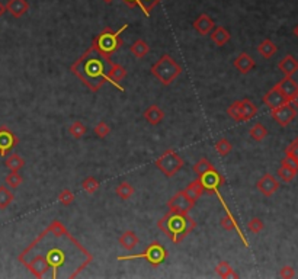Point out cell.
<instances>
[{"instance_id": "24", "label": "cell", "mask_w": 298, "mask_h": 279, "mask_svg": "<svg viewBox=\"0 0 298 279\" xmlns=\"http://www.w3.org/2000/svg\"><path fill=\"white\" fill-rule=\"evenodd\" d=\"M278 69H279V72H282L285 76L293 77L298 72V60L294 56L288 54V56H285V57L278 63Z\"/></svg>"}, {"instance_id": "46", "label": "cell", "mask_w": 298, "mask_h": 279, "mask_svg": "<svg viewBox=\"0 0 298 279\" xmlns=\"http://www.w3.org/2000/svg\"><path fill=\"white\" fill-rule=\"evenodd\" d=\"M279 277L282 279H293L296 277V269L293 266H282L279 271Z\"/></svg>"}, {"instance_id": "3", "label": "cell", "mask_w": 298, "mask_h": 279, "mask_svg": "<svg viewBox=\"0 0 298 279\" xmlns=\"http://www.w3.org/2000/svg\"><path fill=\"white\" fill-rule=\"evenodd\" d=\"M157 228L163 231L172 243L181 244L197 228V223L186 212L169 209L163 215V218L157 221Z\"/></svg>"}, {"instance_id": "33", "label": "cell", "mask_w": 298, "mask_h": 279, "mask_svg": "<svg viewBox=\"0 0 298 279\" xmlns=\"http://www.w3.org/2000/svg\"><path fill=\"white\" fill-rule=\"evenodd\" d=\"M249 135L250 138H253L255 141H262L268 137V130L263 124L261 122H256L250 130H249Z\"/></svg>"}, {"instance_id": "35", "label": "cell", "mask_w": 298, "mask_h": 279, "mask_svg": "<svg viewBox=\"0 0 298 279\" xmlns=\"http://www.w3.org/2000/svg\"><path fill=\"white\" fill-rule=\"evenodd\" d=\"M115 193L124 199V201H128L132 195H134V186L131 185L130 182H121L119 185L115 187Z\"/></svg>"}, {"instance_id": "15", "label": "cell", "mask_w": 298, "mask_h": 279, "mask_svg": "<svg viewBox=\"0 0 298 279\" xmlns=\"http://www.w3.org/2000/svg\"><path fill=\"white\" fill-rule=\"evenodd\" d=\"M224 211H225V215L221 218L220 225H221V227H223L225 231H237V233H239V236H240V239L243 240L244 246H246V247H249V242H247V239L244 237V234L242 233V230H240V227H239V224H237V220H236V218H234V215L230 212L228 206H227V208H224Z\"/></svg>"}, {"instance_id": "43", "label": "cell", "mask_w": 298, "mask_h": 279, "mask_svg": "<svg viewBox=\"0 0 298 279\" xmlns=\"http://www.w3.org/2000/svg\"><path fill=\"white\" fill-rule=\"evenodd\" d=\"M263 228H265V223H263L259 217H253V218L247 223V230H249V233L259 234Z\"/></svg>"}, {"instance_id": "10", "label": "cell", "mask_w": 298, "mask_h": 279, "mask_svg": "<svg viewBox=\"0 0 298 279\" xmlns=\"http://www.w3.org/2000/svg\"><path fill=\"white\" fill-rule=\"evenodd\" d=\"M198 181L201 182L204 190H206L208 193H215L218 190V187L224 185V182H225L224 176L217 169H212V170H208V172L199 175Z\"/></svg>"}, {"instance_id": "20", "label": "cell", "mask_w": 298, "mask_h": 279, "mask_svg": "<svg viewBox=\"0 0 298 279\" xmlns=\"http://www.w3.org/2000/svg\"><path fill=\"white\" fill-rule=\"evenodd\" d=\"M4 7H6V12L10 13L15 19H19L29 10V1L28 0H7Z\"/></svg>"}, {"instance_id": "37", "label": "cell", "mask_w": 298, "mask_h": 279, "mask_svg": "<svg viewBox=\"0 0 298 279\" xmlns=\"http://www.w3.org/2000/svg\"><path fill=\"white\" fill-rule=\"evenodd\" d=\"M212 169H215L214 167V165L206 159V157H202V159H199L198 162L194 165V167H192V170H194V173L195 175H202V173H205V172H208V170H212Z\"/></svg>"}, {"instance_id": "45", "label": "cell", "mask_w": 298, "mask_h": 279, "mask_svg": "<svg viewBox=\"0 0 298 279\" xmlns=\"http://www.w3.org/2000/svg\"><path fill=\"white\" fill-rule=\"evenodd\" d=\"M93 131H95V134H96V137L98 138H106L109 134H111V127L105 122V121H99L96 125H95V128H93Z\"/></svg>"}, {"instance_id": "16", "label": "cell", "mask_w": 298, "mask_h": 279, "mask_svg": "<svg viewBox=\"0 0 298 279\" xmlns=\"http://www.w3.org/2000/svg\"><path fill=\"white\" fill-rule=\"evenodd\" d=\"M297 175L298 167L288 157H285V159L281 162V166H279V169H278V176H279V179H281L284 184H291V182L296 179Z\"/></svg>"}, {"instance_id": "22", "label": "cell", "mask_w": 298, "mask_h": 279, "mask_svg": "<svg viewBox=\"0 0 298 279\" xmlns=\"http://www.w3.org/2000/svg\"><path fill=\"white\" fill-rule=\"evenodd\" d=\"M262 102L269 108V109H274V108H278V106H281L282 103H285V102H288L285 97H284V94L279 92L275 86L269 91V92L265 93V96L262 97Z\"/></svg>"}, {"instance_id": "47", "label": "cell", "mask_w": 298, "mask_h": 279, "mask_svg": "<svg viewBox=\"0 0 298 279\" xmlns=\"http://www.w3.org/2000/svg\"><path fill=\"white\" fill-rule=\"evenodd\" d=\"M128 7H131V9H134V7H137L138 6V0H122Z\"/></svg>"}, {"instance_id": "26", "label": "cell", "mask_w": 298, "mask_h": 279, "mask_svg": "<svg viewBox=\"0 0 298 279\" xmlns=\"http://www.w3.org/2000/svg\"><path fill=\"white\" fill-rule=\"evenodd\" d=\"M258 113V106L250 100V99H243L242 106H240V119L242 121H249Z\"/></svg>"}, {"instance_id": "44", "label": "cell", "mask_w": 298, "mask_h": 279, "mask_svg": "<svg viewBox=\"0 0 298 279\" xmlns=\"http://www.w3.org/2000/svg\"><path fill=\"white\" fill-rule=\"evenodd\" d=\"M240 106H242V100H234L228 108H227V115L230 118H233L236 122H240Z\"/></svg>"}, {"instance_id": "1", "label": "cell", "mask_w": 298, "mask_h": 279, "mask_svg": "<svg viewBox=\"0 0 298 279\" xmlns=\"http://www.w3.org/2000/svg\"><path fill=\"white\" fill-rule=\"evenodd\" d=\"M102 60H105V58L100 57L98 53H96V57H93V50L89 47V50L86 53H83L82 57H79L70 66V72L91 92H98L105 83H108V80H106V70H105V64H103Z\"/></svg>"}, {"instance_id": "27", "label": "cell", "mask_w": 298, "mask_h": 279, "mask_svg": "<svg viewBox=\"0 0 298 279\" xmlns=\"http://www.w3.org/2000/svg\"><path fill=\"white\" fill-rule=\"evenodd\" d=\"M131 54L137 58V60H143L149 53H150V45L144 41V39H137L132 42V45L130 47Z\"/></svg>"}, {"instance_id": "6", "label": "cell", "mask_w": 298, "mask_h": 279, "mask_svg": "<svg viewBox=\"0 0 298 279\" xmlns=\"http://www.w3.org/2000/svg\"><path fill=\"white\" fill-rule=\"evenodd\" d=\"M168 256H169V253H168V250L162 246V243L157 242V240H154V242H151V243L146 247V250H144L143 253L130 255V256H118L116 259H118L119 262H122V260L144 259V260H147L151 266L157 268V266H160L163 262H166Z\"/></svg>"}, {"instance_id": "42", "label": "cell", "mask_w": 298, "mask_h": 279, "mask_svg": "<svg viewBox=\"0 0 298 279\" xmlns=\"http://www.w3.org/2000/svg\"><path fill=\"white\" fill-rule=\"evenodd\" d=\"M162 0H138V7L143 10V13H144V16H150V13H151V10L160 3Z\"/></svg>"}, {"instance_id": "11", "label": "cell", "mask_w": 298, "mask_h": 279, "mask_svg": "<svg viewBox=\"0 0 298 279\" xmlns=\"http://www.w3.org/2000/svg\"><path fill=\"white\" fill-rule=\"evenodd\" d=\"M195 206V202H192L184 190L176 192L169 201H168V208L172 211H178V212H186L189 214Z\"/></svg>"}, {"instance_id": "51", "label": "cell", "mask_w": 298, "mask_h": 279, "mask_svg": "<svg viewBox=\"0 0 298 279\" xmlns=\"http://www.w3.org/2000/svg\"><path fill=\"white\" fill-rule=\"evenodd\" d=\"M102 1H103V3H106V4H109V3H112L113 0H102Z\"/></svg>"}, {"instance_id": "17", "label": "cell", "mask_w": 298, "mask_h": 279, "mask_svg": "<svg viewBox=\"0 0 298 279\" xmlns=\"http://www.w3.org/2000/svg\"><path fill=\"white\" fill-rule=\"evenodd\" d=\"M192 26H194V29L198 32L201 37H206V35H209V32L214 29L215 22H214V19H212L209 15L201 13L198 18L194 20Z\"/></svg>"}, {"instance_id": "41", "label": "cell", "mask_w": 298, "mask_h": 279, "mask_svg": "<svg viewBox=\"0 0 298 279\" xmlns=\"http://www.w3.org/2000/svg\"><path fill=\"white\" fill-rule=\"evenodd\" d=\"M57 199H58V202H60L61 205H64V206H70V205L74 202V193H73L70 189L66 187V189H63V190H60Z\"/></svg>"}, {"instance_id": "9", "label": "cell", "mask_w": 298, "mask_h": 279, "mask_svg": "<svg viewBox=\"0 0 298 279\" xmlns=\"http://www.w3.org/2000/svg\"><path fill=\"white\" fill-rule=\"evenodd\" d=\"M22 263L26 266V269H28L35 278L38 279L44 278V275L50 271V265H48L45 256L41 255V253H37V255H34V256H29V258H28L26 260H23Z\"/></svg>"}, {"instance_id": "32", "label": "cell", "mask_w": 298, "mask_h": 279, "mask_svg": "<svg viewBox=\"0 0 298 279\" xmlns=\"http://www.w3.org/2000/svg\"><path fill=\"white\" fill-rule=\"evenodd\" d=\"M88 132V128L86 125L82 122V121H74L70 127H69V134L76 138V140H82Z\"/></svg>"}, {"instance_id": "8", "label": "cell", "mask_w": 298, "mask_h": 279, "mask_svg": "<svg viewBox=\"0 0 298 279\" xmlns=\"http://www.w3.org/2000/svg\"><path fill=\"white\" fill-rule=\"evenodd\" d=\"M271 116L281 127H288L297 118V108H294L290 102H285L281 106L271 109Z\"/></svg>"}, {"instance_id": "12", "label": "cell", "mask_w": 298, "mask_h": 279, "mask_svg": "<svg viewBox=\"0 0 298 279\" xmlns=\"http://www.w3.org/2000/svg\"><path fill=\"white\" fill-rule=\"evenodd\" d=\"M19 144V138L9 130L7 127H0V156H7L16 146Z\"/></svg>"}, {"instance_id": "5", "label": "cell", "mask_w": 298, "mask_h": 279, "mask_svg": "<svg viewBox=\"0 0 298 279\" xmlns=\"http://www.w3.org/2000/svg\"><path fill=\"white\" fill-rule=\"evenodd\" d=\"M150 73L163 85L169 86L172 85L181 74H182V67L181 64L169 54H163L150 69Z\"/></svg>"}, {"instance_id": "23", "label": "cell", "mask_w": 298, "mask_h": 279, "mask_svg": "<svg viewBox=\"0 0 298 279\" xmlns=\"http://www.w3.org/2000/svg\"><path fill=\"white\" fill-rule=\"evenodd\" d=\"M144 119H146L150 125L156 127V125H159V124L165 119V111H163L159 105H150V106L144 111Z\"/></svg>"}, {"instance_id": "30", "label": "cell", "mask_w": 298, "mask_h": 279, "mask_svg": "<svg viewBox=\"0 0 298 279\" xmlns=\"http://www.w3.org/2000/svg\"><path fill=\"white\" fill-rule=\"evenodd\" d=\"M4 166L9 169V172H19V170L25 166V159L20 157V156L16 154V153H12L10 156L6 157Z\"/></svg>"}, {"instance_id": "38", "label": "cell", "mask_w": 298, "mask_h": 279, "mask_svg": "<svg viewBox=\"0 0 298 279\" xmlns=\"http://www.w3.org/2000/svg\"><path fill=\"white\" fill-rule=\"evenodd\" d=\"M99 182H98V179L96 178H93V176H89V178H86V179H83V182H82V189L88 193V195H93V193H96L98 192V189H99Z\"/></svg>"}, {"instance_id": "25", "label": "cell", "mask_w": 298, "mask_h": 279, "mask_svg": "<svg viewBox=\"0 0 298 279\" xmlns=\"http://www.w3.org/2000/svg\"><path fill=\"white\" fill-rule=\"evenodd\" d=\"M209 38H211V41H212L217 47H224V45L230 41L231 34L227 31V28L218 25V26H214V29L209 32Z\"/></svg>"}, {"instance_id": "49", "label": "cell", "mask_w": 298, "mask_h": 279, "mask_svg": "<svg viewBox=\"0 0 298 279\" xmlns=\"http://www.w3.org/2000/svg\"><path fill=\"white\" fill-rule=\"evenodd\" d=\"M4 12H6V7H4V4H3V3L0 1V18H1V16L4 15Z\"/></svg>"}, {"instance_id": "28", "label": "cell", "mask_w": 298, "mask_h": 279, "mask_svg": "<svg viewBox=\"0 0 298 279\" xmlns=\"http://www.w3.org/2000/svg\"><path fill=\"white\" fill-rule=\"evenodd\" d=\"M277 51H278L277 44H274L269 38L263 39V41L258 45V53H259V56L263 57V58H266V60L271 58V57H274V56L277 54Z\"/></svg>"}, {"instance_id": "36", "label": "cell", "mask_w": 298, "mask_h": 279, "mask_svg": "<svg viewBox=\"0 0 298 279\" xmlns=\"http://www.w3.org/2000/svg\"><path fill=\"white\" fill-rule=\"evenodd\" d=\"M215 151L221 156V157H225L227 154H230V151L233 150V144L227 140V138H220L215 141Z\"/></svg>"}, {"instance_id": "13", "label": "cell", "mask_w": 298, "mask_h": 279, "mask_svg": "<svg viewBox=\"0 0 298 279\" xmlns=\"http://www.w3.org/2000/svg\"><path fill=\"white\" fill-rule=\"evenodd\" d=\"M256 187H258V190L263 195V196H266V198H269V196H272L278 189H279V182L275 179V176H272L271 173H265L262 178H259V181L256 182Z\"/></svg>"}, {"instance_id": "21", "label": "cell", "mask_w": 298, "mask_h": 279, "mask_svg": "<svg viewBox=\"0 0 298 279\" xmlns=\"http://www.w3.org/2000/svg\"><path fill=\"white\" fill-rule=\"evenodd\" d=\"M118 243H119V246L124 247L125 250L132 252V250L138 246L140 237L135 234V231H132V230H125V231H122V234L118 237Z\"/></svg>"}, {"instance_id": "7", "label": "cell", "mask_w": 298, "mask_h": 279, "mask_svg": "<svg viewBox=\"0 0 298 279\" xmlns=\"http://www.w3.org/2000/svg\"><path fill=\"white\" fill-rule=\"evenodd\" d=\"M154 165L166 178H173L185 166V160L176 151L166 150L160 157L156 159Z\"/></svg>"}, {"instance_id": "48", "label": "cell", "mask_w": 298, "mask_h": 279, "mask_svg": "<svg viewBox=\"0 0 298 279\" xmlns=\"http://www.w3.org/2000/svg\"><path fill=\"white\" fill-rule=\"evenodd\" d=\"M290 103H291V105H293L294 108H297V109H298V94L296 96V97H293V99L290 100Z\"/></svg>"}, {"instance_id": "39", "label": "cell", "mask_w": 298, "mask_h": 279, "mask_svg": "<svg viewBox=\"0 0 298 279\" xmlns=\"http://www.w3.org/2000/svg\"><path fill=\"white\" fill-rule=\"evenodd\" d=\"M285 157H288L298 167V137L297 138H294V140L288 144V147L285 149Z\"/></svg>"}, {"instance_id": "4", "label": "cell", "mask_w": 298, "mask_h": 279, "mask_svg": "<svg viewBox=\"0 0 298 279\" xmlns=\"http://www.w3.org/2000/svg\"><path fill=\"white\" fill-rule=\"evenodd\" d=\"M128 28V23H124L119 29L113 31L109 26L103 28L102 32H99L93 41H92V48L103 57L108 63H112L111 57L115 54L121 47H122V32Z\"/></svg>"}, {"instance_id": "31", "label": "cell", "mask_w": 298, "mask_h": 279, "mask_svg": "<svg viewBox=\"0 0 298 279\" xmlns=\"http://www.w3.org/2000/svg\"><path fill=\"white\" fill-rule=\"evenodd\" d=\"M215 274L223 279L239 278V275L234 272V269L231 268V265H230L227 260H221V262H218V265L215 266Z\"/></svg>"}, {"instance_id": "19", "label": "cell", "mask_w": 298, "mask_h": 279, "mask_svg": "<svg viewBox=\"0 0 298 279\" xmlns=\"http://www.w3.org/2000/svg\"><path fill=\"white\" fill-rule=\"evenodd\" d=\"M233 66H234V69H236L239 73L247 74V73H250V72L255 69L256 63H255V60H253L247 53H242V54H239V56L234 58Z\"/></svg>"}, {"instance_id": "34", "label": "cell", "mask_w": 298, "mask_h": 279, "mask_svg": "<svg viewBox=\"0 0 298 279\" xmlns=\"http://www.w3.org/2000/svg\"><path fill=\"white\" fill-rule=\"evenodd\" d=\"M13 199H15L13 192H12L7 186H0V209L9 208V205L13 202Z\"/></svg>"}, {"instance_id": "18", "label": "cell", "mask_w": 298, "mask_h": 279, "mask_svg": "<svg viewBox=\"0 0 298 279\" xmlns=\"http://www.w3.org/2000/svg\"><path fill=\"white\" fill-rule=\"evenodd\" d=\"M275 88L284 94V97L288 102L298 94V83L293 77H288V76H285L279 83H277Z\"/></svg>"}, {"instance_id": "2", "label": "cell", "mask_w": 298, "mask_h": 279, "mask_svg": "<svg viewBox=\"0 0 298 279\" xmlns=\"http://www.w3.org/2000/svg\"><path fill=\"white\" fill-rule=\"evenodd\" d=\"M57 246H51L47 247L44 256L50 265V269L53 271L51 277L53 278H58V269L61 268H67L72 263L67 262V255L69 253H89L66 228L58 234V240H57Z\"/></svg>"}, {"instance_id": "14", "label": "cell", "mask_w": 298, "mask_h": 279, "mask_svg": "<svg viewBox=\"0 0 298 279\" xmlns=\"http://www.w3.org/2000/svg\"><path fill=\"white\" fill-rule=\"evenodd\" d=\"M127 77V69L122 67L121 64H116V63H111L109 64V70L106 72V80L108 83H112L115 85L119 91H124V88L119 85L124 79Z\"/></svg>"}, {"instance_id": "40", "label": "cell", "mask_w": 298, "mask_h": 279, "mask_svg": "<svg viewBox=\"0 0 298 279\" xmlns=\"http://www.w3.org/2000/svg\"><path fill=\"white\" fill-rule=\"evenodd\" d=\"M22 182H23V178L20 176L19 172H9V175L4 178V184L9 187H13V189L19 187L22 185Z\"/></svg>"}, {"instance_id": "50", "label": "cell", "mask_w": 298, "mask_h": 279, "mask_svg": "<svg viewBox=\"0 0 298 279\" xmlns=\"http://www.w3.org/2000/svg\"><path fill=\"white\" fill-rule=\"evenodd\" d=\"M293 34H294V35H296V37L298 38V23L296 25V26H294V29H293Z\"/></svg>"}, {"instance_id": "29", "label": "cell", "mask_w": 298, "mask_h": 279, "mask_svg": "<svg viewBox=\"0 0 298 279\" xmlns=\"http://www.w3.org/2000/svg\"><path fill=\"white\" fill-rule=\"evenodd\" d=\"M184 192H185V195H186L192 202H197L199 198H201V195L204 193V187H202L201 182H199L198 178H197L195 181H192L189 185L184 189Z\"/></svg>"}]
</instances>
